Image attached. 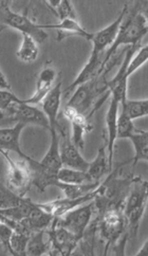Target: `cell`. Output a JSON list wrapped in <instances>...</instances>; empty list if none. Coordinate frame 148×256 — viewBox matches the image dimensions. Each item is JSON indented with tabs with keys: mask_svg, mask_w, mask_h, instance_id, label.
<instances>
[{
	"mask_svg": "<svg viewBox=\"0 0 148 256\" xmlns=\"http://www.w3.org/2000/svg\"><path fill=\"white\" fill-rule=\"evenodd\" d=\"M121 166L111 170L104 182L96 188L94 206L98 215L103 214L108 210H124L126 199L130 192L134 175L121 176L118 174Z\"/></svg>",
	"mask_w": 148,
	"mask_h": 256,
	"instance_id": "obj_1",
	"label": "cell"
},
{
	"mask_svg": "<svg viewBox=\"0 0 148 256\" xmlns=\"http://www.w3.org/2000/svg\"><path fill=\"white\" fill-rule=\"evenodd\" d=\"M100 240L105 242L104 254L107 255L112 246L116 255H125V244L129 228L123 210H108L94 219Z\"/></svg>",
	"mask_w": 148,
	"mask_h": 256,
	"instance_id": "obj_2",
	"label": "cell"
},
{
	"mask_svg": "<svg viewBox=\"0 0 148 256\" xmlns=\"http://www.w3.org/2000/svg\"><path fill=\"white\" fill-rule=\"evenodd\" d=\"M148 33V22L145 15L140 10V4L134 2L130 8H128V13L124 18V22L118 30V36L112 46L106 51L103 66H102V73L104 72L105 67L109 60L118 53V50L122 46H132L141 44L144 36Z\"/></svg>",
	"mask_w": 148,
	"mask_h": 256,
	"instance_id": "obj_3",
	"label": "cell"
},
{
	"mask_svg": "<svg viewBox=\"0 0 148 256\" xmlns=\"http://www.w3.org/2000/svg\"><path fill=\"white\" fill-rule=\"evenodd\" d=\"M148 202V181L141 177H134L124 206V215L127 219L129 235L136 237L141 219L145 213Z\"/></svg>",
	"mask_w": 148,
	"mask_h": 256,
	"instance_id": "obj_4",
	"label": "cell"
},
{
	"mask_svg": "<svg viewBox=\"0 0 148 256\" xmlns=\"http://www.w3.org/2000/svg\"><path fill=\"white\" fill-rule=\"evenodd\" d=\"M0 20L2 24L10 26L22 34H26L33 38L38 44H42L48 38V34L44 31L42 24L33 22L26 15L13 12L8 2H0Z\"/></svg>",
	"mask_w": 148,
	"mask_h": 256,
	"instance_id": "obj_5",
	"label": "cell"
},
{
	"mask_svg": "<svg viewBox=\"0 0 148 256\" xmlns=\"http://www.w3.org/2000/svg\"><path fill=\"white\" fill-rule=\"evenodd\" d=\"M2 154L4 158L8 163V174H6V186L13 190L17 195L24 197L28 190L33 186L32 172L29 166L28 160L14 161L8 152L2 150Z\"/></svg>",
	"mask_w": 148,
	"mask_h": 256,
	"instance_id": "obj_6",
	"label": "cell"
},
{
	"mask_svg": "<svg viewBox=\"0 0 148 256\" xmlns=\"http://www.w3.org/2000/svg\"><path fill=\"white\" fill-rule=\"evenodd\" d=\"M2 121L10 120L16 123H22L24 125H36L50 130L49 118L44 110H40V108L33 105L24 103V100L13 103L4 112H2Z\"/></svg>",
	"mask_w": 148,
	"mask_h": 256,
	"instance_id": "obj_7",
	"label": "cell"
},
{
	"mask_svg": "<svg viewBox=\"0 0 148 256\" xmlns=\"http://www.w3.org/2000/svg\"><path fill=\"white\" fill-rule=\"evenodd\" d=\"M94 201H91L88 204H85L72 210L62 217H56V224L76 235L80 242L94 214Z\"/></svg>",
	"mask_w": 148,
	"mask_h": 256,
	"instance_id": "obj_8",
	"label": "cell"
},
{
	"mask_svg": "<svg viewBox=\"0 0 148 256\" xmlns=\"http://www.w3.org/2000/svg\"><path fill=\"white\" fill-rule=\"evenodd\" d=\"M51 244L49 255H71L80 244V240L66 228L56 224V217L54 218L51 226L46 230Z\"/></svg>",
	"mask_w": 148,
	"mask_h": 256,
	"instance_id": "obj_9",
	"label": "cell"
},
{
	"mask_svg": "<svg viewBox=\"0 0 148 256\" xmlns=\"http://www.w3.org/2000/svg\"><path fill=\"white\" fill-rule=\"evenodd\" d=\"M56 130L60 134V152L62 166L64 168L87 172L90 163L82 158L80 150L73 143L67 127L60 124Z\"/></svg>",
	"mask_w": 148,
	"mask_h": 256,
	"instance_id": "obj_10",
	"label": "cell"
},
{
	"mask_svg": "<svg viewBox=\"0 0 148 256\" xmlns=\"http://www.w3.org/2000/svg\"><path fill=\"white\" fill-rule=\"evenodd\" d=\"M128 8H129V4H125L122 12L120 13V15L114 22H111L103 30L92 34L91 42H92V44H94V48H92L90 56H94V58L105 56L106 51L111 47V46H112V44L116 38L118 30L121 28V24L124 22V18L128 13Z\"/></svg>",
	"mask_w": 148,
	"mask_h": 256,
	"instance_id": "obj_11",
	"label": "cell"
},
{
	"mask_svg": "<svg viewBox=\"0 0 148 256\" xmlns=\"http://www.w3.org/2000/svg\"><path fill=\"white\" fill-rule=\"evenodd\" d=\"M140 48H141V44L128 47L125 56L123 58L121 68L118 69V73L112 80L107 82V87L111 94L110 96H114L116 100H118L121 105L128 100L127 98V82L129 76L127 74V70L129 67V64H130L134 56Z\"/></svg>",
	"mask_w": 148,
	"mask_h": 256,
	"instance_id": "obj_12",
	"label": "cell"
},
{
	"mask_svg": "<svg viewBox=\"0 0 148 256\" xmlns=\"http://www.w3.org/2000/svg\"><path fill=\"white\" fill-rule=\"evenodd\" d=\"M62 116L71 123L73 143L78 150H84L85 134L92 130V125L89 123V118L68 105L64 106Z\"/></svg>",
	"mask_w": 148,
	"mask_h": 256,
	"instance_id": "obj_13",
	"label": "cell"
},
{
	"mask_svg": "<svg viewBox=\"0 0 148 256\" xmlns=\"http://www.w3.org/2000/svg\"><path fill=\"white\" fill-rule=\"evenodd\" d=\"M96 196V190L91 192V193L82 196L78 198H67L64 197L62 199H56L50 201V202H46V204H38V206L44 210L46 212L50 213L54 217H62L64 215H66L69 213L72 210L76 208L82 204H85L87 202H91L94 201Z\"/></svg>",
	"mask_w": 148,
	"mask_h": 256,
	"instance_id": "obj_14",
	"label": "cell"
},
{
	"mask_svg": "<svg viewBox=\"0 0 148 256\" xmlns=\"http://www.w3.org/2000/svg\"><path fill=\"white\" fill-rule=\"evenodd\" d=\"M121 105L120 100L116 98H110V103L108 112L106 114V125H107V152L110 172L114 170V143L118 139V107Z\"/></svg>",
	"mask_w": 148,
	"mask_h": 256,
	"instance_id": "obj_15",
	"label": "cell"
},
{
	"mask_svg": "<svg viewBox=\"0 0 148 256\" xmlns=\"http://www.w3.org/2000/svg\"><path fill=\"white\" fill-rule=\"evenodd\" d=\"M24 124L16 123L14 127L2 128L0 130V148L6 152H16L24 160H30L31 157L22 150L20 134L24 128Z\"/></svg>",
	"mask_w": 148,
	"mask_h": 256,
	"instance_id": "obj_16",
	"label": "cell"
},
{
	"mask_svg": "<svg viewBox=\"0 0 148 256\" xmlns=\"http://www.w3.org/2000/svg\"><path fill=\"white\" fill-rule=\"evenodd\" d=\"M62 96V83H58L55 85L50 92L46 96L44 100L42 102V110L49 118L50 122V130H56L60 127V123L58 121V112L60 108V100Z\"/></svg>",
	"mask_w": 148,
	"mask_h": 256,
	"instance_id": "obj_17",
	"label": "cell"
},
{
	"mask_svg": "<svg viewBox=\"0 0 148 256\" xmlns=\"http://www.w3.org/2000/svg\"><path fill=\"white\" fill-rule=\"evenodd\" d=\"M55 78H56V71L51 67H44L40 73L33 96L30 98L24 100V103L30 105H36L42 103L46 96H47L51 91V89L54 87L53 83Z\"/></svg>",
	"mask_w": 148,
	"mask_h": 256,
	"instance_id": "obj_18",
	"label": "cell"
},
{
	"mask_svg": "<svg viewBox=\"0 0 148 256\" xmlns=\"http://www.w3.org/2000/svg\"><path fill=\"white\" fill-rule=\"evenodd\" d=\"M42 28L44 29H55L58 30V42L62 40L70 35H76L91 42L92 34L87 32L82 26L78 24V20H62L58 24H42Z\"/></svg>",
	"mask_w": 148,
	"mask_h": 256,
	"instance_id": "obj_19",
	"label": "cell"
},
{
	"mask_svg": "<svg viewBox=\"0 0 148 256\" xmlns=\"http://www.w3.org/2000/svg\"><path fill=\"white\" fill-rule=\"evenodd\" d=\"M88 174L94 182H100L107 172H110L109 162H108V152H107V143L102 145L98 148L96 159L90 162L88 168Z\"/></svg>",
	"mask_w": 148,
	"mask_h": 256,
	"instance_id": "obj_20",
	"label": "cell"
},
{
	"mask_svg": "<svg viewBox=\"0 0 148 256\" xmlns=\"http://www.w3.org/2000/svg\"><path fill=\"white\" fill-rule=\"evenodd\" d=\"M36 206L37 204L33 202L30 198L24 197L20 204L12 208L0 210V215H2L6 218H10L15 222H22L31 215V213L34 211Z\"/></svg>",
	"mask_w": 148,
	"mask_h": 256,
	"instance_id": "obj_21",
	"label": "cell"
},
{
	"mask_svg": "<svg viewBox=\"0 0 148 256\" xmlns=\"http://www.w3.org/2000/svg\"><path fill=\"white\" fill-rule=\"evenodd\" d=\"M129 140H132L136 152L134 157L132 160L134 166H136L138 161H148V132L136 130Z\"/></svg>",
	"mask_w": 148,
	"mask_h": 256,
	"instance_id": "obj_22",
	"label": "cell"
},
{
	"mask_svg": "<svg viewBox=\"0 0 148 256\" xmlns=\"http://www.w3.org/2000/svg\"><path fill=\"white\" fill-rule=\"evenodd\" d=\"M46 230L34 232L31 234L29 242L26 246V255L40 256L49 254L51 250V244L47 235V240H44Z\"/></svg>",
	"mask_w": 148,
	"mask_h": 256,
	"instance_id": "obj_23",
	"label": "cell"
},
{
	"mask_svg": "<svg viewBox=\"0 0 148 256\" xmlns=\"http://www.w3.org/2000/svg\"><path fill=\"white\" fill-rule=\"evenodd\" d=\"M100 184V182H92V184H64L58 180L56 184L54 186L62 190L64 194V197L67 198H78L82 196H85L91 192L96 190Z\"/></svg>",
	"mask_w": 148,
	"mask_h": 256,
	"instance_id": "obj_24",
	"label": "cell"
},
{
	"mask_svg": "<svg viewBox=\"0 0 148 256\" xmlns=\"http://www.w3.org/2000/svg\"><path fill=\"white\" fill-rule=\"evenodd\" d=\"M58 179L64 184H92V179L89 176L88 172L78 170L62 166L58 175Z\"/></svg>",
	"mask_w": 148,
	"mask_h": 256,
	"instance_id": "obj_25",
	"label": "cell"
},
{
	"mask_svg": "<svg viewBox=\"0 0 148 256\" xmlns=\"http://www.w3.org/2000/svg\"><path fill=\"white\" fill-rule=\"evenodd\" d=\"M37 42L31 36L22 34V42L17 51V58L24 62H33L38 58L40 49Z\"/></svg>",
	"mask_w": 148,
	"mask_h": 256,
	"instance_id": "obj_26",
	"label": "cell"
},
{
	"mask_svg": "<svg viewBox=\"0 0 148 256\" xmlns=\"http://www.w3.org/2000/svg\"><path fill=\"white\" fill-rule=\"evenodd\" d=\"M121 106L122 112H124L132 120L148 116V98L127 100Z\"/></svg>",
	"mask_w": 148,
	"mask_h": 256,
	"instance_id": "obj_27",
	"label": "cell"
},
{
	"mask_svg": "<svg viewBox=\"0 0 148 256\" xmlns=\"http://www.w3.org/2000/svg\"><path fill=\"white\" fill-rule=\"evenodd\" d=\"M46 4L51 8L60 22L66 20H76V14L73 6L67 0H62V2H60V0L54 2V0H52V2H46Z\"/></svg>",
	"mask_w": 148,
	"mask_h": 256,
	"instance_id": "obj_28",
	"label": "cell"
},
{
	"mask_svg": "<svg viewBox=\"0 0 148 256\" xmlns=\"http://www.w3.org/2000/svg\"><path fill=\"white\" fill-rule=\"evenodd\" d=\"M132 120L124 112L118 114V139H129L136 132V128Z\"/></svg>",
	"mask_w": 148,
	"mask_h": 256,
	"instance_id": "obj_29",
	"label": "cell"
},
{
	"mask_svg": "<svg viewBox=\"0 0 148 256\" xmlns=\"http://www.w3.org/2000/svg\"><path fill=\"white\" fill-rule=\"evenodd\" d=\"M31 234L24 233V232H17L14 231L11 240V246L13 255L20 256L26 255V246L29 242Z\"/></svg>",
	"mask_w": 148,
	"mask_h": 256,
	"instance_id": "obj_30",
	"label": "cell"
},
{
	"mask_svg": "<svg viewBox=\"0 0 148 256\" xmlns=\"http://www.w3.org/2000/svg\"><path fill=\"white\" fill-rule=\"evenodd\" d=\"M0 193H2V196H0V202H2V208H12L17 204H20V201L22 200V196L17 195L14 193L13 190H11L6 186H4L2 184V190H0Z\"/></svg>",
	"mask_w": 148,
	"mask_h": 256,
	"instance_id": "obj_31",
	"label": "cell"
},
{
	"mask_svg": "<svg viewBox=\"0 0 148 256\" xmlns=\"http://www.w3.org/2000/svg\"><path fill=\"white\" fill-rule=\"evenodd\" d=\"M146 62H148V44L144 46V47H141L136 51V56H134L130 64H129L128 70H127L128 76L134 74V73L138 68H141Z\"/></svg>",
	"mask_w": 148,
	"mask_h": 256,
	"instance_id": "obj_32",
	"label": "cell"
},
{
	"mask_svg": "<svg viewBox=\"0 0 148 256\" xmlns=\"http://www.w3.org/2000/svg\"><path fill=\"white\" fill-rule=\"evenodd\" d=\"M13 228L6 226V224H0V240H2V244L4 248L10 252L13 255L12 251V246H11V240H12V235H13Z\"/></svg>",
	"mask_w": 148,
	"mask_h": 256,
	"instance_id": "obj_33",
	"label": "cell"
},
{
	"mask_svg": "<svg viewBox=\"0 0 148 256\" xmlns=\"http://www.w3.org/2000/svg\"><path fill=\"white\" fill-rule=\"evenodd\" d=\"M20 100L22 98H17L11 91L2 90L0 91V109H2V112H4L8 106H11L13 103L20 102Z\"/></svg>",
	"mask_w": 148,
	"mask_h": 256,
	"instance_id": "obj_34",
	"label": "cell"
},
{
	"mask_svg": "<svg viewBox=\"0 0 148 256\" xmlns=\"http://www.w3.org/2000/svg\"><path fill=\"white\" fill-rule=\"evenodd\" d=\"M0 87H2V90L11 91V85L8 84V82L6 78L4 76L2 71L0 72Z\"/></svg>",
	"mask_w": 148,
	"mask_h": 256,
	"instance_id": "obj_35",
	"label": "cell"
},
{
	"mask_svg": "<svg viewBox=\"0 0 148 256\" xmlns=\"http://www.w3.org/2000/svg\"><path fill=\"white\" fill-rule=\"evenodd\" d=\"M138 4H140V10L145 15L148 22V2H138Z\"/></svg>",
	"mask_w": 148,
	"mask_h": 256,
	"instance_id": "obj_36",
	"label": "cell"
},
{
	"mask_svg": "<svg viewBox=\"0 0 148 256\" xmlns=\"http://www.w3.org/2000/svg\"><path fill=\"white\" fill-rule=\"evenodd\" d=\"M136 255H138V256H148V240H146L144 242V244L142 246V248L138 251V253Z\"/></svg>",
	"mask_w": 148,
	"mask_h": 256,
	"instance_id": "obj_37",
	"label": "cell"
}]
</instances>
